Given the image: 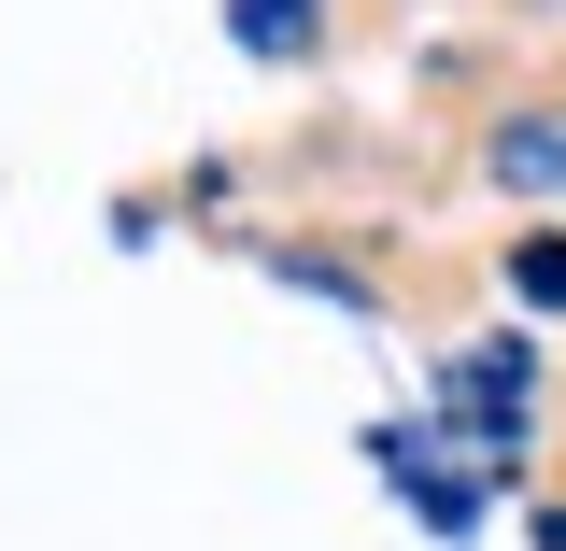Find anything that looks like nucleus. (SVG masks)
<instances>
[{"label":"nucleus","instance_id":"nucleus-1","mask_svg":"<svg viewBox=\"0 0 566 551\" xmlns=\"http://www.w3.org/2000/svg\"><path fill=\"white\" fill-rule=\"evenodd\" d=\"M227 14H241L255 57H297V43H312V0H227Z\"/></svg>","mask_w":566,"mask_h":551}]
</instances>
